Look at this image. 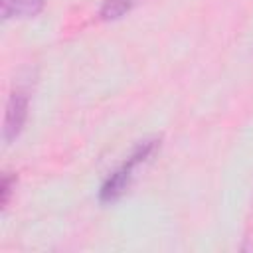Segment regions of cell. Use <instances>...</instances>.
<instances>
[{
  "label": "cell",
  "mask_w": 253,
  "mask_h": 253,
  "mask_svg": "<svg viewBox=\"0 0 253 253\" xmlns=\"http://www.w3.org/2000/svg\"><path fill=\"white\" fill-rule=\"evenodd\" d=\"M0 2H2V18L4 20L34 18L45 6V0H0Z\"/></svg>",
  "instance_id": "cell-3"
},
{
  "label": "cell",
  "mask_w": 253,
  "mask_h": 253,
  "mask_svg": "<svg viewBox=\"0 0 253 253\" xmlns=\"http://www.w3.org/2000/svg\"><path fill=\"white\" fill-rule=\"evenodd\" d=\"M26 117H28V93L24 89H14L6 103L4 126H2V138L6 144H10L20 134Z\"/></svg>",
  "instance_id": "cell-2"
},
{
  "label": "cell",
  "mask_w": 253,
  "mask_h": 253,
  "mask_svg": "<svg viewBox=\"0 0 253 253\" xmlns=\"http://www.w3.org/2000/svg\"><path fill=\"white\" fill-rule=\"evenodd\" d=\"M156 144L158 140L156 138H146L142 142L136 144V148L132 150V154L103 182L101 186V192H99V200L103 204H111V202H117L130 186L132 178H134V170L146 160L152 156V152L156 150Z\"/></svg>",
  "instance_id": "cell-1"
},
{
  "label": "cell",
  "mask_w": 253,
  "mask_h": 253,
  "mask_svg": "<svg viewBox=\"0 0 253 253\" xmlns=\"http://www.w3.org/2000/svg\"><path fill=\"white\" fill-rule=\"evenodd\" d=\"M142 0H103L101 6V18L103 20H117L125 14H128L136 4Z\"/></svg>",
  "instance_id": "cell-4"
},
{
  "label": "cell",
  "mask_w": 253,
  "mask_h": 253,
  "mask_svg": "<svg viewBox=\"0 0 253 253\" xmlns=\"http://www.w3.org/2000/svg\"><path fill=\"white\" fill-rule=\"evenodd\" d=\"M12 184H14V178L6 174L2 178V186H0V204H2V208H6V204H8V198H10V192H12Z\"/></svg>",
  "instance_id": "cell-5"
}]
</instances>
